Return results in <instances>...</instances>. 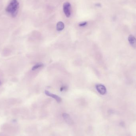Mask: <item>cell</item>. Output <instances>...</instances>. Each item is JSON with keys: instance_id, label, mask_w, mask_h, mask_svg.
<instances>
[{"instance_id": "30bf717a", "label": "cell", "mask_w": 136, "mask_h": 136, "mask_svg": "<svg viewBox=\"0 0 136 136\" xmlns=\"http://www.w3.org/2000/svg\"><path fill=\"white\" fill-rule=\"evenodd\" d=\"M68 87L66 86H61V88H60V91H65L67 90Z\"/></svg>"}, {"instance_id": "ba28073f", "label": "cell", "mask_w": 136, "mask_h": 136, "mask_svg": "<svg viewBox=\"0 0 136 136\" xmlns=\"http://www.w3.org/2000/svg\"><path fill=\"white\" fill-rule=\"evenodd\" d=\"M64 24L62 22H58L57 24V30L59 31H61L63 30L64 28Z\"/></svg>"}, {"instance_id": "6da1fadb", "label": "cell", "mask_w": 136, "mask_h": 136, "mask_svg": "<svg viewBox=\"0 0 136 136\" xmlns=\"http://www.w3.org/2000/svg\"><path fill=\"white\" fill-rule=\"evenodd\" d=\"M20 7V4L17 0H11L6 8V11L11 14L13 18L17 15Z\"/></svg>"}, {"instance_id": "8fae6325", "label": "cell", "mask_w": 136, "mask_h": 136, "mask_svg": "<svg viewBox=\"0 0 136 136\" xmlns=\"http://www.w3.org/2000/svg\"><path fill=\"white\" fill-rule=\"evenodd\" d=\"M0 136H10L9 134L4 131L0 132Z\"/></svg>"}, {"instance_id": "8992f818", "label": "cell", "mask_w": 136, "mask_h": 136, "mask_svg": "<svg viewBox=\"0 0 136 136\" xmlns=\"http://www.w3.org/2000/svg\"><path fill=\"white\" fill-rule=\"evenodd\" d=\"M128 41L130 45L133 48H136V39L133 35H130L128 36Z\"/></svg>"}, {"instance_id": "3957f363", "label": "cell", "mask_w": 136, "mask_h": 136, "mask_svg": "<svg viewBox=\"0 0 136 136\" xmlns=\"http://www.w3.org/2000/svg\"><path fill=\"white\" fill-rule=\"evenodd\" d=\"M71 4L69 2H64L63 5V10L66 17L69 18L71 16Z\"/></svg>"}, {"instance_id": "7a4b0ae2", "label": "cell", "mask_w": 136, "mask_h": 136, "mask_svg": "<svg viewBox=\"0 0 136 136\" xmlns=\"http://www.w3.org/2000/svg\"><path fill=\"white\" fill-rule=\"evenodd\" d=\"M0 129L2 131L6 132L10 135H14L17 132V128L9 123H4L1 125Z\"/></svg>"}, {"instance_id": "52a82bcc", "label": "cell", "mask_w": 136, "mask_h": 136, "mask_svg": "<svg viewBox=\"0 0 136 136\" xmlns=\"http://www.w3.org/2000/svg\"><path fill=\"white\" fill-rule=\"evenodd\" d=\"M63 117L64 120L65 121L66 123L69 125H71L73 123V121L71 118V117L68 114L66 113H64L63 114Z\"/></svg>"}, {"instance_id": "7c38bea8", "label": "cell", "mask_w": 136, "mask_h": 136, "mask_svg": "<svg viewBox=\"0 0 136 136\" xmlns=\"http://www.w3.org/2000/svg\"><path fill=\"white\" fill-rule=\"evenodd\" d=\"M87 24H88L87 22H83L82 23H80V24H79V26H80V27H83V26H86V25H87Z\"/></svg>"}, {"instance_id": "5b68a950", "label": "cell", "mask_w": 136, "mask_h": 136, "mask_svg": "<svg viewBox=\"0 0 136 136\" xmlns=\"http://www.w3.org/2000/svg\"><path fill=\"white\" fill-rule=\"evenodd\" d=\"M45 94L46 95H47V96L54 98V100H55L57 101V102H61V101H62V99L60 97H59V96H57V95H55V94H52V93H50L49 91H45Z\"/></svg>"}, {"instance_id": "9c48e42d", "label": "cell", "mask_w": 136, "mask_h": 136, "mask_svg": "<svg viewBox=\"0 0 136 136\" xmlns=\"http://www.w3.org/2000/svg\"><path fill=\"white\" fill-rule=\"evenodd\" d=\"M43 66V64H37L34 66L32 67V70L33 71H35V70H37V69L40 68Z\"/></svg>"}, {"instance_id": "4fadbf2b", "label": "cell", "mask_w": 136, "mask_h": 136, "mask_svg": "<svg viewBox=\"0 0 136 136\" xmlns=\"http://www.w3.org/2000/svg\"><path fill=\"white\" fill-rule=\"evenodd\" d=\"M0 84H1V82H0Z\"/></svg>"}, {"instance_id": "277c9868", "label": "cell", "mask_w": 136, "mask_h": 136, "mask_svg": "<svg viewBox=\"0 0 136 136\" xmlns=\"http://www.w3.org/2000/svg\"><path fill=\"white\" fill-rule=\"evenodd\" d=\"M96 88L98 92L101 95H104L106 93L107 90L106 87L104 85L101 84H97L96 86Z\"/></svg>"}]
</instances>
